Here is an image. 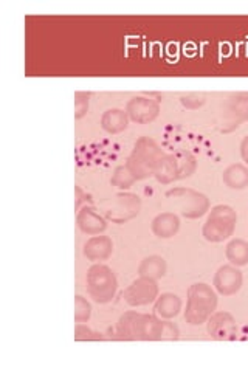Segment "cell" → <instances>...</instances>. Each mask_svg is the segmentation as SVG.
Segmentation results:
<instances>
[{
  "mask_svg": "<svg viewBox=\"0 0 248 372\" xmlns=\"http://www.w3.org/2000/svg\"><path fill=\"white\" fill-rule=\"evenodd\" d=\"M166 197L174 205L179 208L180 215L185 219H200L210 212L211 203L207 194L199 192L192 188H183V186H177L170 191H166Z\"/></svg>",
  "mask_w": 248,
  "mask_h": 372,
  "instance_id": "8992f818",
  "label": "cell"
},
{
  "mask_svg": "<svg viewBox=\"0 0 248 372\" xmlns=\"http://www.w3.org/2000/svg\"><path fill=\"white\" fill-rule=\"evenodd\" d=\"M92 316V304L83 296H75V323H87Z\"/></svg>",
  "mask_w": 248,
  "mask_h": 372,
  "instance_id": "d4e9b609",
  "label": "cell"
},
{
  "mask_svg": "<svg viewBox=\"0 0 248 372\" xmlns=\"http://www.w3.org/2000/svg\"><path fill=\"white\" fill-rule=\"evenodd\" d=\"M180 104L188 110H199L207 104V95L205 93H197V92L182 95L180 96Z\"/></svg>",
  "mask_w": 248,
  "mask_h": 372,
  "instance_id": "484cf974",
  "label": "cell"
},
{
  "mask_svg": "<svg viewBox=\"0 0 248 372\" xmlns=\"http://www.w3.org/2000/svg\"><path fill=\"white\" fill-rule=\"evenodd\" d=\"M86 200V194H84V191L81 190V186H75V210L76 211H79L81 210L83 207V202Z\"/></svg>",
  "mask_w": 248,
  "mask_h": 372,
  "instance_id": "f546056e",
  "label": "cell"
},
{
  "mask_svg": "<svg viewBox=\"0 0 248 372\" xmlns=\"http://www.w3.org/2000/svg\"><path fill=\"white\" fill-rule=\"evenodd\" d=\"M100 211L108 222L126 224L135 219L141 211V199L132 192H118L100 202Z\"/></svg>",
  "mask_w": 248,
  "mask_h": 372,
  "instance_id": "5b68a950",
  "label": "cell"
},
{
  "mask_svg": "<svg viewBox=\"0 0 248 372\" xmlns=\"http://www.w3.org/2000/svg\"><path fill=\"white\" fill-rule=\"evenodd\" d=\"M163 155V149L157 145L155 140L150 137H140L124 165L137 182L146 180L149 177H154V167Z\"/></svg>",
  "mask_w": 248,
  "mask_h": 372,
  "instance_id": "7a4b0ae2",
  "label": "cell"
},
{
  "mask_svg": "<svg viewBox=\"0 0 248 372\" xmlns=\"http://www.w3.org/2000/svg\"><path fill=\"white\" fill-rule=\"evenodd\" d=\"M158 295H160V289H158V282L155 279L138 277L124 290L123 298L130 307H145L150 303H155Z\"/></svg>",
  "mask_w": 248,
  "mask_h": 372,
  "instance_id": "ba28073f",
  "label": "cell"
},
{
  "mask_svg": "<svg viewBox=\"0 0 248 372\" xmlns=\"http://www.w3.org/2000/svg\"><path fill=\"white\" fill-rule=\"evenodd\" d=\"M137 180L135 177L130 174V171L126 167V165L123 166H117L113 170V174L110 177V185L115 186L117 190H121V191H126L129 190L132 185H134Z\"/></svg>",
  "mask_w": 248,
  "mask_h": 372,
  "instance_id": "cb8c5ba5",
  "label": "cell"
},
{
  "mask_svg": "<svg viewBox=\"0 0 248 372\" xmlns=\"http://www.w3.org/2000/svg\"><path fill=\"white\" fill-rule=\"evenodd\" d=\"M180 339L179 326L172 323L171 320H163V335L162 341H175Z\"/></svg>",
  "mask_w": 248,
  "mask_h": 372,
  "instance_id": "f1b7e54d",
  "label": "cell"
},
{
  "mask_svg": "<svg viewBox=\"0 0 248 372\" xmlns=\"http://www.w3.org/2000/svg\"><path fill=\"white\" fill-rule=\"evenodd\" d=\"M75 340L76 341L101 340V335L93 332L91 327H87L86 323H76V326H75Z\"/></svg>",
  "mask_w": 248,
  "mask_h": 372,
  "instance_id": "83f0119b",
  "label": "cell"
},
{
  "mask_svg": "<svg viewBox=\"0 0 248 372\" xmlns=\"http://www.w3.org/2000/svg\"><path fill=\"white\" fill-rule=\"evenodd\" d=\"M239 149H241V157H242V162L248 166V135H245L241 141V146H239Z\"/></svg>",
  "mask_w": 248,
  "mask_h": 372,
  "instance_id": "4dcf8cb0",
  "label": "cell"
},
{
  "mask_svg": "<svg viewBox=\"0 0 248 372\" xmlns=\"http://www.w3.org/2000/svg\"><path fill=\"white\" fill-rule=\"evenodd\" d=\"M248 121V93L236 92L227 96L224 103L222 120L219 121L220 130L232 132Z\"/></svg>",
  "mask_w": 248,
  "mask_h": 372,
  "instance_id": "52a82bcc",
  "label": "cell"
},
{
  "mask_svg": "<svg viewBox=\"0 0 248 372\" xmlns=\"http://www.w3.org/2000/svg\"><path fill=\"white\" fill-rule=\"evenodd\" d=\"M244 284V274L239 270L236 265H222L219 267L212 278V286L219 295L222 296H233L239 290L242 289Z\"/></svg>",
  "mask_w": 248,
  "mask_h": 372,
  "instance_id": "30bf717a",
  "label": "cell"
},
{
  "mask_svg": "<svg viewBox=\"0 0 248 372\" xmlns=\"http://www.w3.org/2000/svg\"><path fill=\"white\" fill-rule=\"evenodd\" d=\"M225 256L229 264L236 267L248 265V242L244 239H233L225 248Z\"/></svg>",
  "mask_w": 248,
  "mask_h": 372,
  "instance_id": "7402d4cb",
  "label": "cell"
},
{
  "mask_svg": "<svg viewBox=\"0 0 248 372\" xmlns=\"http://www.w3.org/2000/svg\"><path fill=\"white\" fill-rule=\"evenodd\" d=\"M163 320L155 314H140L137 324L138 341H162Z\"/></svg>",
  "mask_w": 248,
  "mask_h": 372,
  "instance_id": "4fadbf2b",
  "label": "cell"
},
{
  "mask_svg": "<svg viewBox=\"0 0 248 372\" xmlns=\"http://www.w3.org/2000/svg\"><path fill=\"white\" fill-rule=\"evenodd\" d=\"M154 177L158 183L171 185L179 180V166L174 154H165L154 167Z\"/></svg>",
  "mask_w": 248,
  "mask_h": 372,
  "instance_id": "e0dca14e",
  "label": "cell"
},
{
  "mask_svg": "<svg viewBox=\"0 0 248 372\" xmlns=\"http://www.w3.org/2000/svg\"><path fill=\"white\" fill-rule=\"evenodd\" d=\"M129 117L123 109H108L101 115V128L110 135L121 134L129 126Z\"/></svg>",
  "mask_w": 248,
  "mask_h": 372,
  "instance_id": "ac0fdd59",
  "label": "cell"
},
{
  "mask_svg": "<svg viewBox=\"0 0 248 372\" xmlns=\"http://www.w3.org/2000/svg\"><path fill=\"white\" fill-rule=\"evenodd\" d=\"M150 229H153L154 236L158 239H171L174 237L180 229V217L175 212H162L157 215L153 222H150Z\"/></svg>",
  "mask_w": 248,
  "mask_h": 372,
  "instance_id": "9a60e30c",
  "label": "cell"
},
{
  "mask_svg": "<svg viewBox=\"0 0 248 372\" xmlns=\"http://www.w3.org/2000/svg\"><path fill=\"white\" fill-rule=\"evenodd\" d=\"M91 105V93L76 92L75 93V120H83Z\"/></svg>",
  "mask_w": 248,
  "mask_h": 372,
  "instance_id": "4316f807",
  "label": "cell"
},
{
  "mask_svg": "<svg viewBox=\"0 0 248 372\" xmlns=\"http://www.w3.org/2000/svg\"><path fill=\"white\" fill-rule=\"evenodd\" d=\"M76 225L84 234L98 236L108 229V220L93 207H83L76 215Z\"/></svg>",
  "mask_w": 248,
  "mask_h": 372,
  "instance_id": "7c38bea8",
  "label": "cell"
},
{
  "mask_svg": "<svg viewBox=\"0 0 248 372\" xmlns=\"http://www.w3.org/2000/svg\"><path fill=\"white\" fill-rule=\"evenodd\" d=\"M140 314L135 310L124 312L117 323V339L123 341H137V324Z\"/></svg>",
  "mask_w": 248,
  "mask_h": 372,
  "instance_id": "44dd1931",
  "label": "cell"
},
{
  "mask_svg": "<svg viewBox=\"0 0 248 372\" xmlns=\"http://www.w3.org/2000/svg\"><path fill=\"white\" fill-rule=\"evenodd\" d=\"M182 299L179 295L175 294H162L158 295L154 304V314L157 316H160L162 320H172L177 315L180 314L182 310Z\"/></svg>",
  "mask_w": 248,
  "mask_h": 372,
  "instance_id": "2e32d148",
  "label": "cell"
},
{
  "mask_svg": "<svg viewBox=\"0 0 248 372\" xmlns=\"http://www.w3.org/2000/svg\"><path fill=\"white\" fill-rule=\"evenodd\" d=\"M113 253V242L109 236H92L88 241L84 244L83 254L88 261L92 262H101L108 261Z\"/></svg>",
  "mask_w": 248,
  "mask_h": 372,
  "instance_id": "5bb4252c",
  "label": "cell"
},
{
  "mask_svg": "<svg viewBox=\"0 0 248 372\" xmlns=\"http://www.w3.org/2000/svg\"><path fill=\"white\" fill-rule=\"evenodd\" d=\"M237 215L233 207L216 205L208 212V219L202 227V236L211 244H220L234 234Z\"/></svg>",
  "mask_w": 248,
  "mask_h": 372,
  "instance_id": "3957f363",
  "label": "cell"
},
{
  "mask_svg": "<svg viewBox=\"0 0 248 372\" xmlns=\"http://www.w3.org/2000/svg\"><path fill=\"white\" fill-rule=\"evenodd\" d=\"M222 182L229 190H245L248 186V166L244 163L229 165L222 172Z\"/></svg>",
  "mask_w": 248,
  "mask_h": 372,
  "instance_id": "ffe728a7",
  "label": "cell"
},
{
  "mask_svg": "<svg viewBox=\"0 0 248 372\" xmlns=\"http://www.w3.org/2000/svg\"><path fill=\"white\" fill-rule=\"evenodd\" d=\"M207 331L212 340L227 341L234 339L237 324L236 318L229 312H215L207 321Z\"/></svg>",
  "mask_w": 248,
  "mask_h": 372,
  "instance_id": "8fae6325",
  "label": "cell"
},
{
  "mask_svg": "<svg viewBox=\"0 0 248 372\" xmlns=\"http://www.w3.org/2000/svg\"><path fill=\"white\" fill-rule=\"evenodd\" d=\"M126 113L130 121L137 124H149L160 115V101L150 96H134L126 104Z\"/></svg>",
  "mask_w": 248,
  "mask_h": 372,
  "instance_id": "9c48e42d",
  "label": "cell"
},
{
  "mask_svg": "<svg viewBox=\"0 0 248 372\" xmlns=\"http://www.w3.org/2000/svg\"><path fill=\"white\" fill-rule=\"evenodd\" d=\"M167 272V262L165 258L158 254H150L140 262L138 265V277L149 279H162Z\"/></svg>",
  "mask_w": 248,
  "mask_h": 372,
  "instance_id": "d6986e66",
  "label": "cell"
},
{
  "mask_svg": "<svg viewBox=\"0 0 248 372\" xmlns=\"http://www.w3.org/2000/svg\"><path fill=\"white\" fill-rule=\"evenodd\" d=\"M87 294L96 304H109L118 290L117 274L108 265L95 262L86 274Z\"/></svg>",
  "mask_w": 248,
  "mask_h": 372,
  "instance_id": "277c9868",
  "label": "cell"
},
{
  "mask_svg": "<svg viewBox=\"0 0 248 372\" xmlns=\"http://www.w3.org/2000/svg\"><path fill=\"white\" fill-rule=\"evenodd\" d=\"M177 166H179V180L190 179L197 171V158L190 150H177L174 154Z\"/></svg>",
  "mask_w": 248,
  "mask_h": 372,
  "instance_id": "603a6c76",
  "label": "cell"
},
{
  "mask_svg": "<svg viewBox=\"0 0 248 372\" xmlns=\"http://www.w3.org/2000/svg\"><path fill=\"white\" fill-rule=\"evenodd\" d=\"M217 291L207 282H194L188 289L185 321L190 326H202L217 309Z\"/></svg>",
  "mask_w": 248,
  "mask_h": 372,
  "instance_id": "6da1fadb",
  "label": "cell"
}]
</instances>
